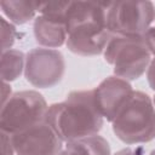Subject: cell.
<instances>
[{"label": "cell", "instance_id": "cell-2", "mask_svg": "<svg viewBox=\"0 0 155 155\" xmlns=\"http://www.w3.org/2000/svg\"><path fill=\"white\" fill-rule=\"evenodd\" d=\"M148 96H131L122 108V114L115 117V132L127 142L148 140L155 134V113Z\"/></svg>", "mask_w": 155, "mask_h": 155}, {"label": "cell", "instance_id": "cell-5", "mask_svg": "<svg viewBox=\"0 0 155 155\" xmlns=\"http://www.w3.org/2000/svg\"><path fill=\"white\" fill-rule=\"evenodd\" d=\"M111 6L108 11L109 30L134 34L144 30L154 17L150 2H117Z\"/></svg>", "mask_w": 155, "mask_h": 155}, {"label": "cell", "instance_id": "cell-1", "mask_svg": "<svg viewBox=\"0 0 155 155\" xmlns=\"http://www.w3.org/2000/svg\"><path fill=\"white\" fill-rule=\"evenodd\" d=\"M70 97L67 103L52 108L48 119L51 127L61 138L76 140L98 130L101 117L91 92H79Z\"/></svg>", "mask_w": 155, "mask_h": 155}, {"label": "cell", "instance_id": "cell-8", "mask_svg": "<svg viewBox=\"0 0 155 155\" xmlns=\"http://www.w3.org/2000/svg\"><path fill=\"white\" fill-rule=\"evenodd\" d=\"M59 155H70V154H69V153H68V151H65V153H64V154H59Z\"/></svg>", "mask_w": 155, "mask_h": 155}, {"label": "cell", "instance_id": "cell-6", "mask_svg": "<svg viewBox=\"0 0 155 155\" xmlns=\"http://www.w3.org/2000/svg\"><path fill=\"white\" fill-rule=\"evenodd\" d=\"M13 148L18 155H56L59 138L52 127L36 124L16 133Z\"/></svg>", "mask_w": 155, "mask_h": 155}, {"label": "cell", "instance_id": "cell-3", "mask_svg": "<svg viewBox=\"0 0 155 155\" xmlns=\"http://www.w3.org/2000/svg\"><path fill=\"white\" fill-rule=\"evenodd\" d=\"M45 111V102L34 92L17 93L2 109V131L21 132L36 125Z\"/></svg>", "mask_w": 155, "mask_h": 155}, {"label": "cell", "instance_id": "cell-4", "mask_svg": "<svg viewBox=\"0 0 155 155\" xmlns=\"http://www.w3.org/2000/svg\"><path fill=\"white\" fill-rule=\"evenodd\" d=\"M108 58L115 64L120 75L134 79L138 76L149 58L145 42L138 38H114L108 45Z\"/></svg>", "mask_w": 155, "mask_h": 155}, {"label": "cell", "instance_id": "cell-7", "mask_svg": "<svg viewBox=\"0 0 155 155\" xmlns=\"http://www.w3.org/2000/svg\"><path fill=\"white\" fill-rule=\"evenodd\" d=\"M147 41H148V46L155 52V27L150 28L147 33Z\"/></svg>", "mask_w": 155, "mask_h": 155}]
</instances>
